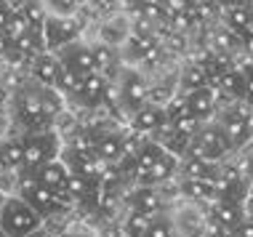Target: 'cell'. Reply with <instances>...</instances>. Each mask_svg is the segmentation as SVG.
Segmentation results:
<instances>
[{
	"mask_svg": "<svg viewBox=\"0 0 253 237\" xmlns=\"http://www.w3.org/2000/svg\"><path fill=\"white\" fill-rule=\"evenodd\" d=\"M245 216L253 221V189H251V195L245 198Z\"/></svg>",
	"mask_w": 253,
	"mask_h": 237,
	"instance_id": "cell-32",
	"label": "cell"
},
{
	"mask_svg": "<svg viewBox=\"0 0 253 237\" xmlns=\"http://www.w3.org/2000/svg\"><path fill=\"white\" fill-rule=\"evenodd\" d=\"M22 141H24V173H32L61 158V139L56 131L24 133Z\"/></svg>",
	"mask_w": 253,
	"mask_h": 237,
	"instance_id": "cell-5",
	"label": "cell"
},
{
	"mask_svg": "<svg viewBox=\"0 0 253 237\" xmlns=\"http://www.w3.org/2000/svg\"><path fill=\"white\" fill-rule=\"evenodd\" d=\"M149 3H157V5H163V8H170V3H173V0H149Z\"/></svg>",
	"mask_w": 253,
	"mask_h": 237,
	"instance_id": "cell-34",
	"label": "cell"
},
{
	"mask_svg": "<svg viewBox=\"0 0 253 237\" xmlns=\"http://www.w3.org/2000/svg\"><path fill=\"white\" fill-rule=\"evenodd\" d=\"M144 237H176V229H173V221H170V213L155 216L152 227L147 229Z\"/></svg>",
	"mask_w": 253,
	"mask_h": 237,
	"instance_id": "cell-26",
	"label": "cell"
},
{
	"mask_svg": "<svg viewBox=\"0 0 253 237\" xmlns=\"http://www.w3.org/2000/svg\"><path fill=\"white\" fill-rule=\"evenodd\" d=\"M155 216L149 213H136V211H126V216L120 219V232L123 237H144L147 229L152 227Z\"/></svg>",
	"mask_w": 253,
	"mask_h": 237,
	"instance_id": "cell-24",
	"label": "cell"
},
{
	"mask_svg": "<svg viewBox=\"0 0 253 237\" xmlns=\"http://www.w3.org/2000/svg\"><path fill=\"white\" fill-rule=\"evenodd\" d=\"M56 59L67 67V70H72L78 78H88V75L96 72L93 51H91V45H88V43H83V40L70 43V45H64L61 51H56Z\"/></svg>",
	"mask_w": 253,
	"mask_h": 237,
	"instance_id": "cell-11",
	"label": "cell"
},
{
	"mask_svg": "<svg viewBox=\"0 0 253 237\" xmlns=\"http://www.w3.org/2000/svg\"><path fill=\"white\" fill-rule=\"evenodd\" d=\"M30 237H53L51 232H45V229H38V232L35 235H30Z\"/></svg>",
	"mask_w": 253,
	"mask_h": 237,
	"instance_id": "cell-35",
	"label": "cell"
},
{
	"mask_svg": "<svg viewBox=\"0 0 253 237\" xmlns=\"http://www.w3.org/2000/svg\"><path fill=\"white\" fill-rule=\"evenodd\" d=\"M240 171H243L245 179H248V184L253 187V147L243 155V165H240Z\"/></svg>",
	"mask_w": 253,
	"mask_h": 237,
	"instance_id": "cell-29",
	"label": "cell"
},
{
	"mask_svg": "<svg viewBox=\"0 0 253 237\" xmlns=\"http://www.w3.org/2000/svg\"><path fill=\"white\" fill-rule=\"evenodd\" d=\"M80 80H83V78H78L72 70H67V67L59 62V75H56V85H53V88H56L61 96L75 99V93H78V88H80Z\"/></svg>",
	"mask_w": 253,
	"mask_h": 237,
	"instance_id": "cell-25",
	"label": "cell"
},
{
	"mask_svg": "<svg viewBox=\"0 0 253 237\" xmlns=\"http://www.w3.org/2000/svg\"><path fill=\"white\" fill-rule=\"evenodd\" d=\"M173 3H189V0H173Z\"/></svg>",
	"mask_w": 253,
	"mask_h": 237,
	"instance_id": "cell-38",
	"label": "cell"
},
{
	"mask_svg": "<svg viewBox=\"0 0 253 237\" xmlns=\"http://www.w3.org/2000/svg\"><path fill=\"white\" fill-rule=\"evenodd\" d=\"M67 237H93V235L88 232V229H80V227H78V229H72V232L67 235Z\"/></svg>",
	"mask_w": 253,
	"mask_h": 237,
	"instance_id": "cell-33",
	"label": "cell"
},
{
	"mask_svg": "<svg viewBox=\"0 0 253 237\" xmlns=\"http://www.w3.org/2000/svg\"><path fill=\"white\" fill-rule=\"evenodd\" d=\"M211 78H208V70H205V64L200 62H187L181 67V75H179V93H192L197 88L208 85Z\"/></svg>",
	"mask_w": 253,
	"mask_h": 237,
	"instance_id": "cell-23",
	"label": "cell"
},
{
	"mask_svg": "<svg viewBox=\"0 0 253 237\" xmlns=\"http://www.w3.org/2000/svg\"><path fill=\"white\" fill-rule=\"evenodd\" d=\"M176 189H179V195H181L187 202H192V205L211 208V205L218 200L216 179H179Z\"/></svg>",
	"mask_w": 253,
	"mask_h": 237,
	"instance_id": "cell-13",
	"label": "cell"
},
{
	"mask_svg": "<svg viewBox=\"0 0 253 237\" xmlns=\"http://www.w3.org/2000/svg\"><path fill=\"white\" fill-rule=\"evenodd\" d=\"M3 200H5V195H0V211H3Z\"/></svg>",
	"mask_w": 253,
	"mask_h": 237,
	"instance_id": "cell-37",
	"label": "cell"
},
{
	"mask_svg": "<svg viewBox=\"0 0 253 237\" xmlns=\"http://www.w3.org/2000/svg\"><path fill=\"white\" fill-rule=\"evenodd\" d=\"M0 168L13 173V179L24 171V141L22 139H8L0 144Z\"/></svg>",
	"mask_w": 253,
	"mask_h": 237,
	"instance_id": "cell-20",
	"label": "cell"
},
{
	"mask_svg": "<svg viewBox=\"0 0 253 237\" xmlns=\"http://www.w3.org/2000/svg\"><path fill=\"white\" fill-rule=\"evenodd\" d=\"M5 3H11V5H16V3H22V0H5Z\"/></svg>",
	"mask_w": 253,
	"mask_h": 237,
	"instance_id": "cell-36",
	"label": "cell"
},
{
	"mask_svg": "<svg viewBox=\"0 0 253 237\" xmlns=\"http://www.w3.org/2000/svg\"><path fill=\"white\" fill-rule=\"evenodd\" d=\"M24 173V171H22ZM32 179L38 181V184H43V187H48L53 189V192L59 195V198H64L67 202H70V198H67V184H70V168H67V162L64 160H53L48 162V165H43V168H38V171H32L30 173ZM72 205V202H70Z\"/></svg>",
	"mask_w": 253,
	"mask_h": 237,
	"instance_id": "cell-15",
	"label": "cell"
},
{
	"mask_svg": "<svg viewBox=\"0 0 253 237\" xmlns=\"http://www.w3.org/2000/svg\"><path fill=\"white\" fill-rule=\"evenodd\" d=\"M30 75L38 85L43 88H53L56 85V75H59V59L56 53L45 51V53H38L30 64Z\"/></svg>",
	"mask_w": 253,
	"mask_h": 237,
	"instance_id": "cell-18",
	"label": "cell"
},
{
	"mask_svg": "<svg viewBox=\"0 0 253 237\" xmlns=\"http://www.w3.org/2000/svg\"><path fill=\"white\" fill-rule=\"evenodd\" d=\"M243 75H245V101L253 107V62L243 67Z\"/></svg>",
	"mask_w": 253,
	"mask_h": 237,
	"instance_id": "cell-28",
	"label": "cell"
},
{
	"mask_svg": "<svg viewBox=\"0 0 253 237\" xmlns=\"http://www.w3.org/2000/svg\"><path fill=\"white\" fill-rule=\"evenodd\" d=\"M221 162H211L195 155H184L179 165V179H216Z\"/></svg>",
	"mask_w": 253,
	"mask_h": 237,
	"instance_id": "cell-19",
	"label": "cell"
},
{
	"mask_svg": "<svg viewBox=\"0 0 253 237\" xmlns=\"http://www.w3.org/2000/svg\"><path fill=\"white\" fill-rule=\"evenodd\" d=\"M216 123L227 133L232 150H243L253 139V107L248 101H227L221 110L216 112Z\"/></svg>",
	"mask_w": 253,
	"mask_h": 237,
	"instance_id": "cell-3",
	"label": "cell"
},
{
	"mask_svg": "<svg viewBox=\"0 0 253 237\" xmlns=\"http://www.w3.org/2000/svg\"><path fill=\"white\" fill-rule=\"evenodd\" d=\"M0 48H3V45H0Z\"/></svg>",
	"mask_w": 253,
	"mask_h": 237,
	"instance_id": "cell-41",
	"label": "cell"
},
{
	"mask_svg": "<svg viewBox=\"0 0 253 237\" xmlns=\"http://www.w3.org/2000/svg\"><path fill=\"white\" fill-rule=\"evenodd\" d=\"M166 125H168L166 107L155 104V101H147V104L141 107L139 112H133L131 118H128V128L139 131L141 136H147V139H157Z\"/></svg>",
	"mask_w": 253,
	"mask_h": 237,
	"instance_id": "cell-10",
	"label": "cell"
},
{
	"mask_svg": "<svg viewBox=\"0 0 253 237\" xmlns=\"http://www.w3.org/2000/svg\"><path fill=\"white\" fill-rule=\"evenodd\" d=\"M179 165H181V158H176V155H170V152H163V158L157 160L152 168H147V171L136 179V184H141V187H166L173 179H179Z\"/></svg>",
	"mask_w": 253,
	"mask_h": 237,
	"instance_id": "cell-14",
	"label": "cell"
},
{
	"mask_svg": "<svg viewBox=\"0 0 253 237\" xmlns=\"http://www.w3.org/2000/svg\"><path fill=\"white\" fill-rule=\"evenodd\" d=\"M115 80H118L115 85H118V93H120V110H126V115L131 118L133 112H139L149 101V83L133 67H123Z\"/></svg>",
	"mask_w": 253,
	"mask_h": 237,
	"instance_id": "cell-7",
	"label": "cell"
},
{
	"mask_svg": "<svg viewBox=\"0 0 253 237\" xmlns=\"http://www.w3.org/2000/svg\"><path fill=\"white\" fill-rule=\"evenodd\" d=\"M208 213L213 216L224 229H229V232H235V229L248 219V216H245V202H237V200H216L213 205L208 208Z\"/></svg>",
	"mask_w": 253,
	"mask_h": 237,
	"instance_id": "cell-17",
	"label": "cell"
},
{
	"mask_svg": "<svg viewBox=\"0 0 253 237\" xmlns=\"http://www.w3.org/2000/svg\"><path fill=\"white\" fill-rule=\"evenodd\" d=\"M184 99H187V110L192 112L200 123H211V120L216 118V112L221 110V96H218L216 85H211V83L197 88V91H192V93H187Z\"/></svg>",
	"mask_w": 253,
	"mask_h": 237,
	"instance_id": "cell-12",
	"label": "cell"
},
{
	"mask_svg": "<svg viewBox=\"0 0 253 237\" xmlns=\"http://www.w3.org/2000/svg\"><path fill=\"white\" fill-rule=\"evenodd\" d=\"M43 35H45L48 51L56 53V51L64 48V45L78 43L80 35H83V22L70 16V13H48V19H45V24H43Z\"/></svg>",
	"mask_w": 253,
	"mask_h": 237,
	"instance_id": "cell-8",
	"label": "cell"
},
{
	"mask_svg": "<svg viewBox=\"0 0 253 237\" xmlns=\"http://www.w3.org/2000/svg\"><path fill=\"white\" fill-rule=\"evenodd\" d=\"M229 237H253V221L251 219H245L240 227L235 229V232H232Z\"/></svg>",
	"mask_w": 253,
	"mask_h": 237,
	"instance_id": "cell-30",
	"label": "cell"
},
{
	"mask_svg": "<svg viewBox=\"0 0 253 237\" xmlns=\"http://www.w3.org/2000/svg\"><path fill=\"white\" fill-rule=\"evenodd\" d=\"M91 51H93V62H96V72H99V75H104L107 80L118 78V72L123 70V67H118V51H115V45L93 43Z\"/></svg>",
	"mask_w": 253,
	"mask_h": 237,
	"instance_id": "cell-21",
	"label": "cell"
},
{
	"mask_svg": "<svg viewBox=\"0 0 253 237\" xmlns=\"http://www.w3.org/2000/svg\"><path fill=\"white\" fill-rule=\"evenodd\" d=\"M243 51L248 53V62H253V32L243 38Z\"/></svg>",
	"mask_w": 253,
	"mask_h": 237,
	"instance_id": "cell-31",
	"label": "cell"
},
{
	"mask_svg": "<svg viewBox=\"0 0 253 237\" xmlns=\"http://www.w3.org/2000/svg\"><path fill=\"white\" fill-rule=\"evenodd\" d=\"M166 187H141L136 184L131 192L126 195V211H136V213H149V216H160L166 213L168 200H166Z\"/></svg>",
	"mask_w": 253,
	"mask_h": 237,
	"instance_id": "cell-9",
	"label": "cell"
},
{
	"mask_svg": "<svg viewBox=\"0 0 253 237\" xmlns=\"http://www.w3.org/2000/svg\"><path fill=\"white\" fill-rule=\"evenodd\" d=\"M251 22H253V11H251Z\"/></svg>",
	"mask_w": 253,
	"mask_h": 237,
	"instance_id": "cell-40",
	"label": "cell"
},
{
	"mask_svg": "<svg viewBox=\"0 0 253 237\" xmlns=\"http://www.w3.org/2000/svg\"><path fill=\"white\" fill-rule=\"evenodd\" d=\"M232 152L235 150H232L227 133L221 131V125L216 120H211V123H203V128L192 136V144H189L187 155H195V158H203L211 162H224Z\"/></svg>",
	"mask_w": 253,
	"mask_h": 237,
	"instance_id": "cell-6",
	"label": "cell"
},
{
	"mask_svg": "<svg viewBox=\"0 0 253 237\" xmlns=\"http://www.w3.org/2000/svg\"><path fill=\"white\" fill-rule=\"evenodd\" d=\"M107 85H109V80L104 75H99V72H93V75L80 80V88H78V93H75V101L83 104L85 110H99V107H104Z\"/></svg>",
	"mask_w": 253,
	"mask_h": 237,
	"instance_id": "cell-16",
	"label": "cell"
},
{
	"mask_svg": "<svg viewBox=\"0 0 253 237\" xmlns=\"http://www.w3.org/2000/svg\"><path fill=\"white\" fill-rule=\"evenodd\" d=\"M221 13H224V27H227L229 32H235L237 38H245L253 32L248 5H227V8H221Z\"/></svg>",
	"mask_w": 253,
	"mask_h": 237,
	"instance_id": "cell-22",
	"label": "cell"
},
{
	"mask_svg": "<svg viewBox=\"0 0 253 237\" xmlns=\"http://www.w3.org/2000/svg\"><path fill=\"white\" fill-rule=\"evenodd\" d=\"M13 13H16V8H13L11 3H5V0H0V45H3V35H5V30H8ZM3 48H5V45H3Z\"/></svg>",
	"mask_w": 253,
	"mask_h": 237,
	"instance_id": "cell-27",
	"label": "cell"
},
{
	"mask_svg": "<svg viewBox=\"0 0 253 237\" xmlns=\"http://www.w3.org/2000/svg\"><path fill=\"white\" fill-rule=\"evenodd\" d=\"M16 195L30 202V205L35 208V211L43 216L45 221L53 219V216H59V213L70 211V202H67L64 198H59L53 189L38 184L30 173H19L16 176Z\"/></svg>",
	"mask_w": 253,
	"mask_h": 237,
	"instance_id": "cell-4",
	"label": "cell"
},
{
	"mask_svg": "<svg viewBox=\"0 0 253 237\" xmlns=\"http://www.w3.org/2000/svg\"><path fill=\"white\" fill-rule=\"evenodd\" d=\"M45 219L19 195H5L3 211H0V229L8 237H30L43 229Z\"/></svg>",
	"mask_w": 253,
	"mask_h": 237,
	"instance_id": "cell-2",
	"label": "cell"
},
{
	"mask_svg": "<svg viewBox=\"0 0 253 237\" xmlns=\"http://www.w3.org/2000/svg\"><path fill=\"white\" fill-rule=\"evenodd\" d=\"M0 237H8V235H5V232H3V229H0Z\"/></svg>",
	"mask_w": 253,
	"mask_h": 237,
	"instance_id": "cell-39",
	"label": "cell"
},
{
	"mask_svg": "<svg viewBox=\"0 0 253 237\" xmlns=\"http://www.w3.org/2000/svg\"><path fill=\"white\" fill-rule=\"evenodd\" d=\"M16 120L24 128V133H43V131H53V115L45 104L43 96V85H22L16 96Z\"/></svg>",
	"mask_w": 253,
	"mask_h": 237,
	"instance_id": "cell-1",
	"label": "cell"
}]
</instances>
